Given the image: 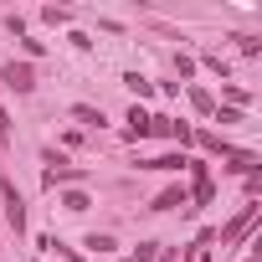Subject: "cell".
<instances>
[{
    "label": "cell",
    "instance_id": "obj_1",
    "mask_svg": "<svg viewBox=\"0 0 262 262\" xmlns=\"http://www.w3.org/2000/svg\"><path fill=\"white\" fill-rule=\"evenodd\" d=\"M0 82L16 88V93H31L36 88V72H31V62H6V67H0Z\"/></svg>",
    "mask_w": 262,
    "mask_h": 262
},
{
    "label": "cell",
    "instance_id": "obj_2",
    "mask_svg": "<svg viewBox=\"0 0 262 262\" xmlns=\"http://www.w3.org/2000/svg\"><path fill=\"white\" fill-rule=\"evenodd\" d=\"M0 195H6V221H11V231L21 236V231H26V206H21V195H16V180H0Z\"/></svg>",
    "mask_w": 262,
    "mask_h": 262
},
{
    "label": "cell",
    "instance_id": "obj_3",
    "mask_svg": "<svg viewBox=\"0 0 262 262\" xmlns=\"http://www.w3.org/2000/svg\"><path fill=\"white\" fill-rule=\"evenodd\" d=\"M47 185H57V180H82V170H72L62 155H47V175H41Z\"/></svg>",
    "mask_w": 262,
    "mask_h": 262
},
{
    "label": "cell",
    "instance_id": "obj_4",
    "mask_svg": "<svg viewBox=\"0 0 262 262\" xmlns=\"http://www.w3.org/2000/svg\"><path fill=\"white\" fill-rule=\"evenodd\" d=\"M257 211H262V206H242V216H236V221H231V226L221 231V242H236V236H242V231H247V226L257 221Z\"/></svg>",
    "mask_w": 262,
    "mask_h": 262
},
{
    "label": "cell",
    "instance_id": "obj_5",
    "mask_svg": "<svg viewBox=\"0 0 262 262\" xmlns=\"http://www.w3.org/2000/svg\"><path fill=\"white\" fill-rule=\"evenodd\" d=\"M128 139H149V113L144 108H128Z\"/></svg>",
    "mask_w": 262,
    "mask_h": 262
},
{
    "label": "cell",
    "instance_id": "obj_6",
    "mask_svg": "<svg viewBox=\"0 0 262 262\" xmlns=\"http://www.w3.org/2000/svg\"><path fill=\"white\" fill-rule=\"evenodd\" d=\"M175 206H185V190H180V185H170V190H160L149 211H175Z\"/></svg>",
    "mask_w": 262,
    "mask_h": 262
},
{
    "label": "cell",
    "instance_id": "obj_7",
    "mask_svg": "<svg viewBox=\"0 0 262 262\" xmlns=\"http://www.w3.org/2000/svg\"><path fill=\"white\" fill-rule=\"evenodd\" d=\"M190 160L185 155H160V160H144V170H185Z\"/></svg>",
    "mask_w": 262,
    "mask_h": 262
},
{
    "label": "cell",
    "instance_id": "obj_8",
    "mask_svg": "<svg viewBox=\"0 0 262 262\" xmlns=\"http://www.w3.org/2000/svg\"><path fill=\"white\" fill-rule=\"evenodd\" d=\"M82 247H93V257H108V252H113V236H103V231H93V236H88Z\"/></svg>",
    "mask_w": 262,
    "mask_h": 262
},
{
    "label": "cell",
    "instance_id": "obj_9",
    "mask_svg": "<svg viewBox=\"0 0 262 262\" xmlns=\"http://www.w3.org/2000/svg\"><path fill=\"white\" fill-rule=\"evenodd\" d=\"M123 88H128V93H139V98H149V88H155V82H149V77H139V72H128V77H123Z\"/></svg>",
    "mask_w": 262,
    "mask_h": 262
},
{
    "label": "cell",
    "instance_id": "obj_10",
    "mask_svg": "<svg viewBox=\"0 0 262 262\" xmlns=\"http://www.w3.org/2000/svg\"><path fill=\"white\" fill-rule=\"evenodd\" d=\"M88 206H93V201H88L82 190H67V195H62V211H88Z\"/></svg>",
    "mask_w": 262,
    "mask_h": 262
},
{
    "label": "cell",
    "instance_id": "obj_11",
    "mask_svg": "<svg viewBox=\"0 0 262 262\" xmlns=\"http://www.w3.org/2000/svg\"><path fill=\"white\" fill-rule=\"evenodd\" d=\"M72 118H82V123H103V113H98V108H88V103H77V108H72Z\"/></svg>",
    "mask_w": 262,
    "mask_h": 262
},
{
    "label": "cell",
    "instance_id": "obj_12",
    "mask_svg": "<svg viewBox=\"0 0 262 262\" xmlns=\"http://www.w3.org/2000/svg\"><path fill=\"white\" fill-rule=\"evenodd\" d=\"M67 16H72V11H62V6H47V11H41V21H52V26H62Z\"/></svg>",
    "mask_w": 262,
    "mask_h": 262
},
{
    "label": "cell",
    "instance_id": "obj_13",
    "mask_svg": "<svg viewBox=\"0 0 262 262\" xmlns=\"http://www.w3.org/2000/svg\"><path fill=\"white\" fill-rule=\"evenodd\" d=\"M155 257H160L155 242H139V247H134V262H155Z\"/></svg>",
    "mask_w": 262,
    "mask_h": 262
},
{
    "label": "cell",
    "instance_id": "obj_14",
    "mask_svg": "<svg viewBox=\"0 0 262 262\" xmlns=\"http://www.w3.org/2000/svg\"><path fill=\"white\" fill-rule=\"evenodd\" d=\"M11 139V118H6V108H0V144Z\"/></svg>",
    "mask_w": 262,
    "mask_h": 262
},
{
    "label": "cell",
    "instance_id": "obj_15",
    "mask_svg": "<svg viewBox=\"0 0 262 262\" xmlns=\"http://www.w3.org/2000/svg\"><path fill=\"white\" fill-rule=\"evenodd\" d=\"M252 262H257V257H252Z\"/></svg>",
    "mask_w": 262,
    "mask_h": 262
}]
</instances>
